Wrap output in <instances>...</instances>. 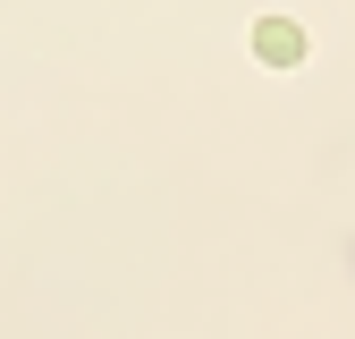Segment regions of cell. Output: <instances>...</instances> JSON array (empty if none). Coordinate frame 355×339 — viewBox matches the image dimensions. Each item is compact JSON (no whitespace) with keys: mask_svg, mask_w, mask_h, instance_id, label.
I'll list each match as a JSON object with an SVG mask.
<instances>
[{"mask_svg":"<svg viewBox=\"0 0 355 339\" xmlns=\"http://www.w3.org/2000/svg\"><path fill=\"white\" fill-rule=\"evenodd\" d=\"M254 60H262V68H304L313 42H304L296 17H262V26H254Z\"/></svg>","mask_w":355,"mask_h":339,"instance_id":"6da1fadb","label":"cell"}]
</instances>
